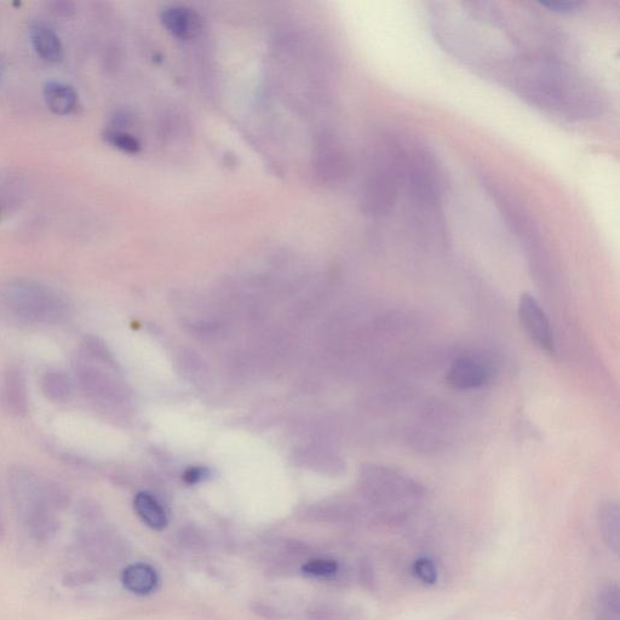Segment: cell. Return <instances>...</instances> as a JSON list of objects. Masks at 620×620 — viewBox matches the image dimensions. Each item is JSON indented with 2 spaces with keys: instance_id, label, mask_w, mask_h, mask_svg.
<instances>
[{
  "instance_id": "cell-13",
  "label": "cell",
  "mask_w": 620,
  "mask_h": 620,
  "mask_svg": "<svg viewBox=\"0 0 620 620\" xmlns=\"http://www.w3.org/2000/svg\"><path fill=\"white\" fill-rule=\"evenodd\" d=\"M122 583L130 593L145 596L157 589L158 574L149 565L134 564L126 567L123 571Z\"/></svg>"
},
{
  "instance_id": "cell-6",
  "label": "cell",
  "mask_w": 620,
  "mask_h": 620,
  "mask_svg": "<svg viewBox=\"0 0 620 620\" xmlns=\"http://www.w3.org/2000/svg\"><path fill=\"white\" fill-rule=\"evenodd\" d=\"M404 177L409 185L412 198L418 204L434 209L441 197V181L438 166L432 155L426 152H413L404 163Z\"/></svg>"
},
{
  "instance_id": "cell-14",
  "label": "cell",
  "mask_w": 620,
  "mask_h": 620,
  "mask_svg": "<svg viewBox=\"0 0 620 620\" xmlns=\"http://www.w3.org/2000/svg\"><path fill=\"white\" fill-rule=\"evenodd\" d=\"M40 388L50 401L57 404L70 401L74 392V384L71 376L62 370H49L44 373L40 380Z\"/></svg>"
},
{
  "instance_id": "cell-9",
  "label": "cell",
  "mask_w": 620,
  "mask_h": 620,
  "mask_svg": "<svg viewBox=\"0 0 620 620\" xmlns=\"http://www.w3.org/2000/svg\"><path fill=\"white\" fill-rule=\"evenodd\" d=\"M0 404L8 415L21 418L28 411V389L24 373L9 367L0 378Z\"/></svg>"
},
{
  "instance_id": "cell-8",
  "label": "cell",
  "mask_w": 620,
  "mask_h": 620,
  "mask_svg": "<svg viewBox=\"0 0 620 620\" xmlns=\"http://www.w3.org/2000/svg\"><path fill=\"white\" fill-rule=\"evenodd\" d=\"M492 367L489 361L479 355L459 358L447 373V382L458 390H470L485 386L491 380Z\"/></svg>"
},
{
  "instance_id": "cell-5",
  "label": "cell",
  "mask_w": 620,
  "mask_h": 620,
  "mask_svg": "<svg viewBox=\"0 0 620 620\" xmlns=\"http://www.w3.org/2000/svg\"><path fill=\"white\" fill-rule=\"evenodd\" d=\"M114 364L91 358L82 350L74 355L72 366L74 377L86 396L103 407L122 404L125 392L116 378L106 370Z\"/></svg>"
},
{
  "instance_id": "cell-4",
  "label": "cell",
  "mask_w": 620,
  "mask_h": 620,
  "mask_svg": "<svg viewBox=\"0 0 620 620\" xmlns=\"http://www.w3.org/2000/svg\"><path fill=\"white\" fill-rule=\"evenodd\" d=\"M76 543L80 556L96 566L112 565L122 554L116 532L103 521L100 508L90 501L78 505Z\"/></svg>"
},
{
  "instance_id": "cell-16",
  "label": "cell",
  "mask_w": 620,
  "mask_h": 620,
  "mask_svg": "<svg viewBox=\"0 0 620 620\" xmlns=\"http://www.w3.org/2000/svg\"><path fill=\"white\" fill-rule=\"evenodd\" d=\"M597 605L602 616L608 620H619L620 616V596L617 585H607L601 590Z\"/></svg>"
},
{
  "instance_id": "cell-19",
  "label": "cell",
  "mask_w": 620,
  "mask_h": 620,
  "mask_svg": "<svg viewBox=\"0 0 620 620\" xmlns=\"http://www.w3.org/2000/svg\"><path fill=\"white\" fill-rule=\"evenodd\" d=\"M413 574L424 584H435L438 581V570L434 561L428 558L417 559L413 562Z\"/></svg>"
},
{
  "instance_id": "cell-17",
  "label": "cell",
  "mask_w": 620,
  "mask_h": 620,
  "mask_svg": "<svg viewBox=\"0 0 620 620\" xmlns=\"http://www.w3.org/2000/svg\"><path fill=\"white\" fill-rule=\"evenodd\" d=\"M164 22L169 30L179 37H188L194 26L191 14L185 9L166 11Z\"/></svg>"
},
{
  "instance_id": "cell-21",
  "label": "cell",
  "mask_w": 620,
  "mask_h": 620,
  "mask_svg": "<svg viewBox=\"0 0 620 620\" xmlns=\"http://www.w3.org/2000/svg\"><path fill=\"white\" fill-rule=\"evenodd\" d=\"M542 7L549 9L550 11H554V13L559 14H572L574 11L581 9L583 3L574 2V0H566V2H561V0H556V2H543L541 3Z\"/></svg>"
},
{
  "instance_id": "cell-24",
  "label": "cell",
  "mask_w": 620,
  "mask_h": 620,
  "mask_svg": "<svg viewBox=\"0 0 620 620\" xmlns=\"http://www.w3.org/2000/svg\"><path fill=\"white\" fill-rule=\"evenodd\" d=\"M0 77H2V65H0Z\"/></svg>"
},
{
  "instance_id": "cell-12",
  "label": "cell",
  "mask_w": 620,
  "mask_h": 620,
  "mask_svg": "<svg viewBox=\"0 0 620 620\" xmlns=\"http://www.w3.org/2000/svg\"><path fill=\"white\" fill-rule=\"evenodd\" d=\"M44 100L56 116H68L77 108L79 96L73 86L51 80L44 85Z\"/></svg>"
},
{
  "instance_id": "cell-22",
  "label": "cell",
  "mask_w": 620,
  "mask_h": 620,
  "mask_svg": "<svg viewBox=\"0 0 620 620\" xmlns=\"http://www.w3.org/2000/svg\"><path fill=\"white\" fill-rule=\"evenodd\" d=\"M209 476H210V472L208 469L191 468V469L186 470V473H185V476H183V479H185L187 484L194 485V484H198V482H202L208 479Z\"/></svg>"
},
{
  "instance_id": "cell-7",
  "label": "cell",
  "mask_w": 620,
  "mask_h": 620,
  "mask_svg": "<svg viewBox=\"0 0 620 620\" xmlns=\"http://www.w3.org/2000/svg\"><path fill=\"white\" fill-rule=\"evenodd\" d=\"M519 319L526 334L545 352L554 353L553 331L544 310L535 297L524 294L519 301Z\"/></svg>"
},
{
  "instance_id": "cell-20",
  "label": "cell",
  "mask_w": 620,
  "mask_h": 620,
  "mask_svg": "<svg viewBox=\"0 0 620 620\" xmlns=\"http://www.w3.org/2000/svg\"><path fill=\"white\" fill-rule=\"evenodd\" d=\"M106 140L111 143L113 147L120 149V151L128 153H136L139 151V143L128 134L119 131H111L106 135Z\"/></svg>"
},
{
  "instance_id": "cell-18",
  "label": "cell",
  "mask_w": 620,
  "mask_h": 620,
  "mask_svg": "<svg viewBox=\"0 0 620 620\" xmlns=\"http://www.w3.org/2000/svg\"><path fill=\"white\" fill-rule=\"evenodd\" d=\"M302 570L310 577L327 578L337 573L338 564L334 560L315 559L308 561Z\"/></svg>"
},
{
  "instance_id": "cell-23",
  "label": "cell",
  "mask_w": 620,
  "mask_h": 620,
  "mask_svg": "<svg viewBox=\"0 0 620 620\" xmlns=\"http://www.w3.org/2000/svg\"><path fill=\"white\" fill-rule=\"evenodd\" d=\"M3 536V522H2V516H0V538H2Z\"/></svg>"
},
{
  "instance_id": "cell-11",
  "label": "cell",
  "mask_w": 620,
  "mask_h": 620,
  "mask_svg": "<svg viewBox=\"0 0 620 620\" xmlns=\"http://www.w3.org/2000/svg\"><path fill=\"white\" fill-rule=\"evenodd\" d=\"M32 47L36 53L48 62H59L63 57V45L54 28L43 22H36L30 27Z\"/></svg>"
},
{
  "instance_id": "cell-1",
  "label": "cell",
  "mask_w": 620,
  "mask_h": 620,
  "mask_svg": "<svg viewBox=\"0 0 620 620\" xmlns=\"http://www.w3.org/2000/svg\"><path fill=\"white\" fill-rule=\"evenodd\" d=\"M9 491L22 531L36 544L50 542L59 531L60 510L66 502L59 487L17 467L10 470Z\"/></svg>"
},
{
  "instance_id": "cell-3",
  "label": "cell",
  "mask_w": 620,
  "mask_h": 620,
  "mask_svg": "<svg viewBox=\"0 0 620 620\" xmlns=\"http://www.w3.org/2000/svg\"><path fill=\"white\" fill-rule=\"evenodd\" d=\"M4 301L15 317L26 323L59 324L68 314V304L50 287L31 280H16L4 292Z\"/></svg>"
},
{
  "instance_id": "cell-15",
  "label": "cell",
  "mask_w": 620,
  "mask_h": 620,
  "mask_svg": "<svg viewBox=\"0 0 620 620\" xmlns=\"http://www.w3.org/2000/svg\"><path fill=\"white\" fill-rule=\"evenodd\" d=\"M134 508L139 518L152 530L162 531L168 526V516L162 505L149 493L140 492L134 499Z\"/></svg>"
},
{
  "instance_id": "cell-10",
  "label": "cell",
  "mask_w": 620,
  "mask_h": 620,
  "mask_svg": "<svg viewBox=\"0 0 620 620\" xmlns=\"http://www.w3.org/2000/svg\"><path fill=\"white\" fill-rule=\"evenodd\" d=\"M597 526H599L602 541L612 553L619 555L620 551V509L616 501H605L597 509Z\"/></svg>"
},
{
  "instance_id": "cell-2",
  "label": "cell",
  "mask_w": 620,
  "mask_h": 620,
  "mask_svg": "<svg viewBox=\"0 0 620 620\" xmlns=\"http://www.w3.org/2000/svg\"><path fill=\"white\" fill-rule=\"evenodd\" d=\"M364 490L377 518L387 524H398L409 518L423 497L417 482L384 468L367 470Z\"/></svg>"
}]
</instances>
